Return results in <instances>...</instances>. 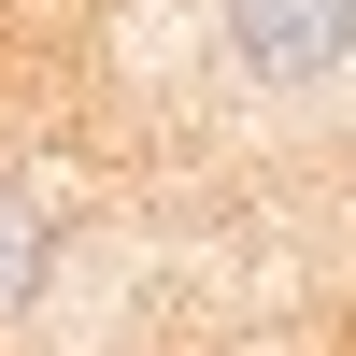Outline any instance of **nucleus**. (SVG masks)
<instances>
[{
  "label": "nucleus",
  "instance_id": "1",
  "mask_svg": "<svg viewBox=\"0 0 356 356\" xmlns=\"http://www.w3.org/2000/svg\"><path fill=\"white\" fill-rule=\"evenodd\" d=\"M356 57V0H228V72L243 86H328Z\"/></svg>",
  "mask_w": 356,
  "mask_h": 356
},
{
  "label": "nucleus",
  "instance_id": "2",
  "mask_svg": "<svg viewBox=\"0 0 356 356\" xmlns=\"http://www.w3.org/2000/svg\"><path fill=\"white\" fill-rule=\"evenodd\" d=\"M57 271V200L29 186V171H0V314H29Z\"/></svg>",
  "mask_w": 356,
  "mask_h": 356
}]
</instances>
